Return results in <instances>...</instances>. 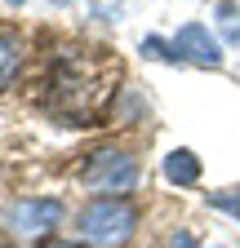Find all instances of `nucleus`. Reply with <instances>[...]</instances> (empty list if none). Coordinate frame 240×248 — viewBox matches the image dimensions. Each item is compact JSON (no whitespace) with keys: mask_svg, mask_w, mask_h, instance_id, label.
I'll list each match as a JSON object with an SVG mask.
<instances>
[{"mask_svg":"<svg viewBox=\"0 0 240 248\" xmlns=\"http://www.w3.org/2000/svg\"><path fill=\"white\" fill-rule=\"evenodd\" d=\"M142 53H152V58H169V62H178L173 45H165V40H156V36H147V40H142Z\"/></svg>","mask_w":240,"mask_h":248,"instance_id":"nucleus-9","label":"nucleus"},{"mask_svg":"<svg viewBox=\"0 0 240 248\" xmlns=\"http://www.w3.org/2000/svg\"><path fill=\"white\" fill-rule=\"evenodd\" d=\"M22 71V45L14 36H0V89H9Z\"/></svg>","mask_w":240,"mask_h":248,"instance_id":"nucleus-7","label":"nucleus"},{"mask_svg":"<svg viewBox=\"0 0 240 248\" xmlns=\"http://www.w3.org/2000/svg\"><path fill=\"white\" fill-rule=\"evenodd\" d=\"M45 248H85V244H67V239H53V244H45Z\"/></svg>","mask_w":240,"mask_h":248,"instance_id":"nucleus-11","label":"nucleus"},{"mask_svg":"<svg viewBox=\"0 0 240 248\" xmlns=\"http://www.w3.org/2000/svg\"><path fill=\"white\" fill-rule=\"evenodd\" d=\"M165 177L178 182V186H196V182H200V160H196V151H169V155H165Z\"/></svg>","mask_w":240,"mask_h":248,"instance_id":"nucleus-6","label":"nucleus"},{"mask_svg":"<svg viewBox=\"0 0 240 248\" xmlns=\"http://www.w3.org/2000/svg\"><path fill=\"white\" fill-rule=\"evenodd\" d=\"M80 182L89 191H103V195H125L138 186V160L129 151H94L80 169Z\"/></svg>","mask_w":240,"mask_h":248,"instance_id":"nucleus-3","label":"nucleus"},{"mask_svg":"<svg viewBox=\"0 0 240 248\" xmlns=\"http://www.w3.org/2000/svg\"><path fill=\"white\" fill-rule=\"evenodd\" d=\"M9 231L22 235V239H45L58 222H63V204H58L53 195H36V200H18L9 208Z\"/></svg>","mask_w":240,"mask_h":248,"instance_id":"nucleus-4","label":"nucleus"},{"mask_svg":"<svg viewBox=\"0 0 240 248\" xmlns=\"http://www.w3.org/2000/svg\"><path fill=\"white\" fill-rule=\"evenodd\" d=\"M173 53H178V62H196V67H209V71L223 67V49L214 40V31L200 27V22H187L173 36Z\"/></svg>","mask_w":240,"mask_h":248,"instance_id":"nucleus-5","label":"nucleus"},{"mask_svg":"<svg viewBox=\"0 0 240 248\" xmlns=\"http://www.w3.org/2000/svg\"><path fill=\"white\" fill-rule=\"evenodd\" d=\"M173 248H196V239H191L187 231H178V235H173Z\"/></svg>","mask_w":240,"mask_h":248,"instance_id":"nucleus-10","label":"nucleus"},{"mask_svg":"<svg viewBox=\"0 0 240 248\" xmlns=\"http://www.w3.org/2000/svg\"><path fill=\"white\" fill-rule=\"evenodd\" d=\"M76 226L89 244L98 248H125L138 231V208L129 200H116V195H103V200H89L76 217Z\"/></svg>","mask_w":240,"mask_h":248,"instance_id":"nucleus-2","label":"nucleus"},{"mask_svg":"<svg viewBox=\"0 0 240 248\" xmlns=\"http://www.w3.org/2000/svg\"><path fill=\"white\" fill-rule=\"evenodd\" d=\"M209 208H223V213H231L240 222V191H214L209 195Z\"/></svg>","mask_w":240,"mask_h":248,"instance_id":"nucleus-8","label":"nucleus"},{"mask_svg":"<svg viewBox=\"0 0 240 248\" xmlns=\"http://www.w3.org/2000/svg\"><path fill=\"white\" fill-rule=\"evenodd\" d=\"M120 84V62L103 49H63L45 80V111L63 124H98Z\"/></svg>","mask_w":240,"mask_h":248,"instance_id":"nucleus-1","label":"nucleus"}]
</instances>
